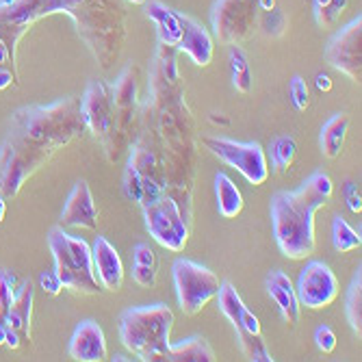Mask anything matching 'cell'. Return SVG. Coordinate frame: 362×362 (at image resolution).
Returning <instances> with one entry per match:
<instances>
[{
  "instance_id": "obj_1",
  "label": "cell",
  "mask_w": 362,
  "mask_h": 362,
  "mask_svg": "<svg viewBox=\"0 0 362 362\" xmlns=\"http://www.w3.org/2000/svg\"><path fill=\"white\" fill-rule=\"evenodd\" d=\"M85 122L76 98L52 105L22 107L11 115L9 133L0 146V193L13 197L24 182L63 146L83 133Z\"/></svg>"
},
{
  "instance_id": "obj_2",
  "label": "cell",
  "mask_w": 362,
  "mask_h": 362,
  "mask_svg": "<svg viewBox=\"0 0 362 362\" xmlns=\"http://www.w3.org/2000/svg\"><path fill=\"white\" fill-rule=\"evenodd\" d=\"M332 193V178L315 172L295 191H278L272 197L274 239L286 258L302 260L315 252V213L330 202Z\"/></svg>"
},
{
  "instance_id": "obj_3",
  "label": "cell",
  "mask_w": 362,
  "mask_h": 362,
  "mask_svg": "<svg viewBox=\"0 0 362 362\" xmlns=\"http://www.w3.org/2000/svg\"><path fill=\"white\" fill-rule=\"evenodd\" d=\"M70 16L76 33L103 68L119 57L126 37V16L122 0H46L44 16Z\"/></svg>"
},
{
  "instance_id": "obj_4",
  "label": "cell",
  "mask_w": 362,
  "mask_h": 362,
  "mask_svg": "<svg viewBox=\"0 0 362 362\" xmlns=\"http://www.w3.org/2000/svg\"><path fill=\"white\" fill-rule=\"evenodd\" d=\"M172 325L174 313L165 304L128 308L119 317V339L137 360L158 362L168 358Z\"/></svg>"
},
{
  "instance_id": "obj_5",
  "label": "cell",
  "mask_w": 362,
  "mask_h": 362,
  "mask_svg": "<svg viewBox=\"0 0 362 362\" xmlns=\"http://www.w3.org/2000/svg\"><path fill=\"white\" fill-rule=\"evenodd\" d=\"M48 247L54 258V276L61 282V288H68L81 295H95L100 291L93 274L91 247L85 239L68 235L63 226H54L48 233Z\"/></svg>"
},
{
  "instance_id": "obj_6",
  "label": "cell",
  "mask_w": 362,
  "mask_h": 362,
  "mask_svg": "<svg viewBox=\"0 0 362 362\" xmlns=\"http://www.w3.org/2000/svg\"><path fill=\"white\" fill-rule=\"evenodd\" d=\"M217 306H219L221 315L233 323L239 349L247 360L274 362L272 351L267 349L265 341H262V337H260L258 317L243 304L241 295L230 282H221V286L217 291Z\"/></svg>"
},
{
  "instance_id": "obj_7",
  "label": "cell",
  "mask_w": 362,
  "mask_h": 362,
  "mask_svg": "<svg viewBox=\"0 0 362 362\" xmlns=\"http://www.w3.org/2000/svg\"><path fill=\"white\" fill-rule=\"evenodd\" d=\"M146 230L150 237L165 250L182 252L189 241V219L185 209L174 200L165 189L160 191L156 200L141 206Z\"/></svg>"
},
{
  "instance_id": "obj_8",
  "label": "cell",
  "mask_w": 362,
  "mask_h": 362,
  "mask_svg": "<svg viewBox=\"0 0 362 362\" xmlns=\"http://www.w3.org/2000/svg\"><path fill=\"white\" fill-rule=\"evenodd\" d=\"M172 278L178 306L185 315H197L211 300L217 298L221 286L219 278L204 265L189 258H176L172 265Z\"/></svg>"
},
{
  "instance_id": "obj_9",
  "label": "cell",
  "mask_w": 362,
  "mask_h": 362,
  "mask_svg": "<svg viewBox=\"0 0 362 362\" xmlns=\"http://www.w3.org/2000/svg\"><path fill=\"white\" fill-rule=\"evenodd\" d=\"M206 148L226 165L235 168L250 185H265L269 178L267 154L256 141H235L228 137H209Z\"/></svg>"
},
{
  "instance_id": "obj_10",
  "label": "cell",
  "mask_w": 362,
  "mask_h": 362,
  "mask_svg": "<svg viewBox=\"0 0 362 362\" xmlns=\"http://www.w3.org/2000/svg\"><path fill=\"white\" fill-rule=\"evenodd\" d=\"M258 18V0H215L211 9V24L215 35L228 46L250 40Z\"/></svg>"
},
{
  "instance_id": "obj_11",
  "label": "cell",
  "mask_w": 362,
  "mask_h": 362,
  "mask_svg": "<svg viewBox=\"0 0 362 362\" xmlns=\"http://www.w3.org/2000/svg\"><path fill=\"white\" fill-rule=\"evenodd\" d=\"M295 293H298L300 306L321 310L339 298V280L323 260H310L300 272Z\"/></svg>"
},
{
  "instance_id": "obj_12",
  "label": "cell",
  "mask_w": 362,
  "mask_h": 362,
  "mask_svg": "<svg viewBox=\"0 0 362 362\" xmlns=\"http://www.w3.org/2000/svg\"><path fill=\"white\" fill-rule=\"evenodd\" d=\"M325 61L351 81L362 76V18L343 26L325 46Z\"/></svg>"
},
{
  "instance_id": "obj_13",
  "label": "cell",
  "mask_w": 362,
  "mask_h": 362,
  "mask_svg": "<svg viewBox=\"0 0 362 362\" xmlns=\"http://www.w3.org/2000/svg\"><path fill=\"white\" fill-rule=\"evenodd\" d=\"M115 109L111 87L103 81L89 83L85 95L81 98V115L95 139H107L111 135Z\"/></svg>"
},
{
  "instance_id": "obj_14",
  "label": "cell",
  "mask_w": 362,
  "mask_h": 362,
  "mask_svg": "<svg viewBox=\"0 0 362 362\" xmlns=\"http://www.w3.org/2000/svg\"><path fill=\"white\" fill-rule=\"evenodd\" d=\"M46 0H13L9 5H0V40H3L16 59V46L24 33L44 18Z\"/></svg>"
},
{
  "instance_id": "obj_15",
  "label": "cell",
  "mask_w": 362,
  "mask_h": 362,
  "mask_svg": "<svg viewBox=\"0 0 362 362\" xmlns=\"http://www.w3.org/2000/svg\"><path fill=\"white\" fill-rule=\"evenodd\" d=\"M61 226L78 228V230L98 228V206L93 200V193L85 180H78L72 187L68 200H65V206L61 211Z\"/></svg>"
},
{
  "instance_id": "obj_16",
  "label": "cell",
  "mask_w": 362,
  "mask_h": 362,
  "mask_svg": "<svg viewBox=\"0 0 362 362\" xmlns=\"http://www.w3.org/2000/svg\"><path fill=\"white\" fill-rule=\"evenodd\" d=\"M178 20L182 26V37L178 42L176 50L187 52L195 65L206 68V65L213 61V54H215V44H213L209 28L202 22H197L195 18L185 16V13H178Z\"/></svg>"
},
{
  "instance_id": "obj_17",
  "label": "cell",
  "mask_w": 362,
  "mask_h": 362,
  "mask_svg": "<svg viewBox=\"0 0 362 362\" xmlns=\"http://www.w3.org/2000/svg\"><path fill=\"white\" fill-rule=\"evenodd\" d=\"M68 351H70V358L78 362L107 360V339H105L103 327L91 319L81 321L70 339Z\"/></svg>"
},
{
  "instance_id": "obj_18",
  "label": "cell",
  "mask_w": 362,
  "mask_h": 362,
  "mask_svg": "<svg viewBox=\"0 0 362 362\" xmlns=\"http://www.w3.org/2000/svg\"><path fill=\"white\" fill-rule=\"evenodd\" d=\"M91 260H93V274L105 291H119L124 282V262L105 237H98L91 245Z\"/></svg>"
},
{
  "instance_id": "obj_19",
  "label": "cell",
  "mask_w": 362,
  "mask_h": 362,
  "mask_svg": "<svg viewBox=\"0 0 362 362\" xmlns=\"http://www.w3.org/2000/svg\"><path fill=\"white\" fill-rule=\"evenodd\" d=\"M265 288H267V295L272 298V302L276 304L282 321L286 325H298L302 319V306H300L298 293H295L291 278L282 269H274L267 274Z\"/></svg>"
},
{
  "instance_id": "obj_20",
  "label": "cell",
  "mask_w": 362,
  "mask_h": 362,
  "mask_svg": "<svg viewBox=\"0 0 362 362\" xmlns=\"http://www.w3.org/2000/svg\"><path fill=\"white\" fill-rule=\"evenodd\" d=\"M33 302H35V288H33V280L24 278L18 282L16 288V300L9 306V310L3 317V325L9 330L18 332L22 343L30 341V321H33Z\"/></svg>"
},
{
  "instance_id": "obj_21",
  "label": "cell",
  "mask_w": 362,
  "mask_h": 362,
  "mask_svg": "<svg viewBox=\"0 0 362 362\" xmlns=\"http://www.w3.org/2000/svg\"><path fill=\"white\" fill-rule=\"evenodd\" d=\"M144 11L156 24L158 42L176 48L180 37H182V26H180L178 13L172 11L165 3H160V0H150V3H144Z\"/></svg>"
},
{
  "instance_id": "obj_22",
  "label": "cell",
  "mask_w": 362,
  "mask_h": 362,
  "mask_svg": "<svg viewBox=\"0 0 362 362\" xmlns=\"http://www.w3.org/2000/svg\"><path fill=\"white\" fill-rule=\"evenodd\" d=\"M215 197H217V211L226 219H235L243 211V195L239 187L223 172L215 174Z\"/></svg>"
},
{
  "instance_id": "obj_23",
  "label": "cell",
  "mask_w": 362,
  "mask_h": 362,
  "mask_svg": "<svg viewBox=\"0 0 362 362\" xmlns=\"http://www.w3.org/2000/svg\"><path fill=\"white\" fill-rule=\"evenodd\" d=\"M349 130V117L345 113H337L327 119L321 128V152L327 158H339L345 146V137Z\"/></svg>"
},
{
  "instance_id": "obj_24",
  "label": "cell",
  "mask_w": 362,
  "mask_h": 362,
  "mask_svg": "<svg viewBox=\"0 0 362 362\" xmlns=\"http://www.w3.org/2000/svg\"><path fill=\"white\" fill-rule=\"evenodd\" d=\"M170 362H215L217 356L213 347L202 337H191L180 343H172L168 358Z\"/></svg>"
},
{
  "instance_id": "obj_25",
  "label": "cell",
  "mask_w": 362,
  "mask_h": 362,
  "mask_svg": "<svg viewBox=\"0 0 362 362\" xmlns=\"http://www.w3.org/2000/svg\"><path fill=\"white\" fill-rule=\"evenodd\" d=\"M345 315L351 325V330L360 337L362 334V269L358 267L351 284L347 288V298H345Z\"/></svg>"
},
{
  "instance_id": "obj_26",
  "label": "cell",
  "mask_w": 362,
  "mask_h": 362,
  "mask_svg": "<svg viewBox=\"0 0 362 362\" xmlns=\"http://www.w3.org/2000/svg\"><path fill=\"white\" fill-rule=\"evenodd\" d=\"M269 156H272V170L276 174H284L291 170L295 156H298V144L291 135H280L269 144Z\"/></svg>"
},
{
  "instance_id": "obj_27",
  "label": "cell",
  "mask_w": 362,
  "mask_h": 362,
  "mask_svg": "<svg viewBox=\"0 0 362 362\" xmlns=\"http://www.w3.org/2000/svg\"><path fill=\"white\" fill-rule=\"evenodd\" d=\"M111 95L117 109H130L135 105L137 98V70L135 68H126L115 85L111 87Z\"/></svg>"
},
{
  "instance_id": "obj_28",
  "label": "cell",
  "mask_w": 362,
  "mask_h": 362,
  "mask_svg": "<svg viewBox=\"0 0 362 362\" xmlns=\"http://www.w3.org/2000/svg\"><path fill=\"white\" fill-rule=\"evenodd\" d=\"M230 70H233V85L237 91L241 93H247L252 89V70H250V61H247V54L245 50L235 44L230 46Z\"/></svg>"
},
{
  "instance_id": "obj_29",
  "label": "cell",
  "mask_w": 362,
  "mask_h": 362,
  "mask_svg": "<svg viewBox=\"0 0 362 362\" xmlns=\"http://www.w3.org/2000/svg\"><path fill=\"white\" fill-rule=\"evenodd\" d=\"M332 243H334L337 252L345 254V252H351V250L360 247L362 239H360V233H356V230L341 215H337L334 221H332Z\"/></svg>"
},
{
  "instance_id": "obj_30",
  "label": "cell",
  "mask_w": 362,
  "mask_h": 362,
  "mask_svg": "<svg viewBox=\"0 0 362 362\" xmlns=\"http://www.w3.org/2000/svg\"><path fill=\"white\" fill-rule=\"evenodd\" d=\"M347 5H349V0H313L317 24L321 28H332L339 22Z\"/></svg>"
},
{
  "instance_id": "obj_31",
  "label": "cell",
  "mask_w": 362,
  "mask_h": 362,
  "mask_svg": "<svg viewBox=\"0 0 362 362\" xmlns=\"http://www.w3.org/2000/svg\"><path fill=\"white\" fill-rule=\"evenodd\" d=\"M16 288H18L16 276L7 269H0V323H3L5 313L16 300Z\"/></svg>"
},
{
  "instance_id": "obj_32",
  "label": "cell",
  "mask_w": 362,
  "mask_h": 362,
  "mask_svg": "<svg viewBox=\"0 0 362 362\" xmlns=\"http://www.w3.org/2000/svg\"><path fill=\"white\" fill-rule=\"evenodd\" d=\"M288 95H291V103L298 111H306L310 105V91L308 85L302 76H293L288 83Z\"/></svg>"
},
{
  "instance_id": "obj_33",
  "label": "cell",
  "mask_w": 362,
  "mask_h": 362,
  "mask_svg": "<svg viewBox=\"0 0 362 362\" xmlns=\"http://www.w3.org/2000/svg\"><path fill=\"white\" fill-rule=\"evenodd\" d=\"M258 22H260L262 30H265L267 35H274V37L282 35L284 28H286V16H284L280 9L262 11V13H260V18H258Z\"/></svg>"
},
{
  "instance_id": "obj_34",
  "label": "cell",
  "mask_w": 362,
  "mask_h": 362,
  "mask_svg": "<svg viewBox=\"0 0 362 362\" xmlns=\"http://www.w3.org/2000/svg\"><path fill=\"white\" fill-rule=\"evenodd\" d=\"M315 343H317V349L323 351V354H332L337 349V334L330 325H319L315 330Z\"/></svg>"
},
{
  "instance_id": "obj_35",
  "label": "cell",
  "mask_w": 362,
  "mask_h": 362,
  "mask_svg": "<svg viewBox=\"0 0 362 362\" xmlns=\"http://www.w3.org/2000/svg\"><path fill=\"white\" fill-rule=\"evenodd\" d=\"M133 265L139 267H154L156 269V256L148 243H137L133 247Z\"/></svg>"
},
{
  "instance_id": "obj_36",
  "label": "cell",
  "mask_w": 362,
  "mask_h": 362,
  "mask_svg": "<svg viewBox=\"0 0 362 362\" xmlns=\"http://www.w3.org/2000/svg\"><path fill=\"white\" fill-rule=\"evenodd\" d=\"M40 284H42V288H44L46 293H50V295H59V293H61V282H59V278L54 276V272H44V274L40 276Z\"/></svg>"
},
{
  "instance_id": "obj_37",
  "label": "cell",
  "mask_w": 362,
  "mask_h": 362,
  "mask_svg": "<svg viewBox=\"0 0 362 362\" xmlns=\"http://www.w3.org/2000/svg\"><path fill=\"white\" fill-rule=\"evenodd\" d=\"M345 197H347V206H349V211L358 215V213L362 211V202H360V193H358V189H356L354 182H347V187H345Z\"/></svg>"
},
{
  "instance_id": "obj_38",
  "label": "cell",
  "mask_w": 362,
  "mask_h": 362,
  "mask_svg": "<svg viewBox=\"0 0 362 362\" xmlns=\"http://www.w3.org/2000/svg\"><path fill=\"white\" fill-rule=\"evenodd\" d=\"M11 83H16V72L5 68V65H0V91L7 89Z\"/></svg>"
},
{
  "instance_id": "obj_39",
  "label": "cell",
  "mask_w": 362,
  "mask_h": 362,
  "mask_svg": "<svg viewBox=\"0 0 362 362\" xmlns=\"http://www.w3.org/2000/svg\"><path fill=\"white\" fill-rule=\"evenodd\" d=\"M5 345H7L9 349H20V345H22L20 334H18V332H13V330H9V327H7V339H5Z\"/></svg>"
},
{
  "instance_id": "obj_40",
  "label": "cell",
  "mask_w": 362,
  "mask_h": 362,
  "mask_svg": "<svg viewBox=\"0 0 362 362\" xmlns=\"http://www.w3.org/2000/svg\"><path fill=\"white\" fill-rule=\"evenodd\" d=\"M317 89L319 91H330L332 89V78L327 74H317Z\"/></svg>"
},
{
  "instance_id": "obj_41",
  "label": "cell",
  "mask_w": 362,
  "mask_h": 362,
  "mask_svg": "<svg viewBox=\"0 0 362 362\" xmlns=\"http://www.w3.org/2000/svg\"><path fill=\"white\" fill-rule=\"evenodd\" d=\"M9 61H16V59L11 57L7 44H5L3 40H0V65H5V63H9Z\"/></svg>"
},
{
  "instance_id": "obj_42",
  "label": "cell",
  "mask_w": 362,
  "mask_h": 362,
  "mask_svg": "<svg viewBox=\"0 0 362 362\" xmlns=\"http://www.w3.org/2000/svg\"><path fill=\"white\" fill-rule=\"evenodd\" d=\"M5 215H7V202H5V195L0 193V221L5 219Z\"/></svg>"
},
{
  "instance_id": "obj_43",
  "label": "cell",
  "mask_w": 362,
  "mask_h": 362,
  "mask_svg": "<svg viewBox=\"0 0 362 362\" xmlns=\"http://www.w3.org/2000/svg\"><path fill=\"white\" fill-rule=\"evenodd\" d=\"M211 119H213V122H215V124H217V122H219V124H223V126H228V124H230V122H228V119H223V117H215V115H213V117H211Z\"/></svg>"
},
{
  "instance_id": "obj_44",
  "label": "cell",
  "mask_w": 362,
  "mask_h": 362,
  "mask_svg": "<svg viewBox=\"0 0 362 362\" xmlns=\"http://www.w3.org/2000/svg\"><path fill=\"white\" fill-rule=\"evenodd\" d=\"M126 3H130V5H144V3H148V0H126Z\"/></svg>"
},
{
  "instance_id": "obj_45",
  "label": "cell",
  "mask_w": 362,
  "mask_h": 362,
  "mask_svg": "<svg viewBox=\"0 0 362 362\" xmlns=\"http://www.w3.org/2000/svg\"><path fill=\"white\" fill-rule=\"evenodd\" d=\"M111 360H117V362H122V360H130V358H126V356H122V354H119V356H113Z\"/></svg>"
},
{
  "instance_id": "obj_46",
  "label": "cell",
  "mask_w": 362,
  "mask_h": 362,
  "mask_svg": "<svg viewBox=\"0 0 362 362\" xmlns=\"http://www.w3.org/2000/svg\"><path fill=\"white\" fill-rule=\"evenodd\" d=\"M9 3H13V0H0V5H9Z\"/></svg>"
}]
</instances>
